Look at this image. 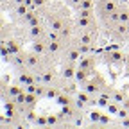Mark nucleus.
Returning <instances> with one entry per match:
<instances>
[{"label": "nucleus", "instance_id": "1", "mask_svg": "<svg viewBox=\"0 0 129 129\" xmlns=\"http://www.w3.org/2000/svg\"><path fill=\"white\" fill-rule=\"evenodd\" d=\"M40 32H41V29H40V27H34V29H32V34H34V36H36V34H40Z\"/></svg>", "mask_w": 129, "mask_h": 129}, {"label": "nucleus", "instance_id": "2", "mask_svg": "<svg viewBox=\"0 0 129 129\" xmlns=\"http://www.w3.org/2000/svg\"><path fill=\"white\" fill-rule=\"evenodd\" d=\"M34 48H36V50H38V52H41V50H43V45H40V43H36V45H34Z\"/></svg>", "mask_w": 129, "mask_h": 129}, {"label": "nucleus", "instance_id": "3", "mask_svg": "<svg viewBox=\"0 0 129 129\" xmlns=\"http://www.w3.org/2000/svg\"><path fill=\"white\" fill-rule=\"evenodd\" d=\"M91 118H93V120H99L101 117H99V113H97V111H95V113H91Z\"/></svg>", "mask_w": 129, "mask_h": 129}, {"label": "nucleus", "instance_id": "4", "mask_svg": "<svg viewBox=\"0 0 129 129\" xmlns=\"http://www.w3.org/2000/svg\"><path fill=\"white\" fill-rule=\"evenodd\" d=\"M59 102H61V104H68V99H64V97H59Z\"/></svg>", "mask_w": 129, "mask_h": 129}, {"label": "nucleus", "instance_id": "5", "mask_svg": "<svg viewBox=\"0 0 129 129\" xmlns=\"http://www.w3.org/2000/svg\"><path fill=\"white\" fill-rule=\"evenodd\" d=\"M48 48H50V50H57V43H50V47H48Z\"/></svg>", "mask_w": 129, "mask_h": 129}, {"label": "nucleus", "instance_id": "6", "mask_svg": "<svg viewBox=\"0 0 129 129\" xmlns=\"http://www.w3.org/2000/svg\"><path fill=\"white\" fill-rule=\"evenodd\" d=\"M64 75L70 77V75H72V68H67V70H64Z\"/></svg>", "mask_w": 129, "mask_h": 129}, {"label": "nucleus", "instance_id": "7", "mask_svg": "<svg viewBox=\"0 0 129 129\" xmlns=\"http://www.w3.org/2000/svg\"><path fill=\"white\" fill-rule=\"evenodd\" d=\"M83 7H90V0H83Z\"/></svg>", "mask_w": 129, "mask_h": 129}, {"label": "nucleus", "instance_id": "8", "mask_svg": "<svg viewBox=\"0 0 129 129\" xmlns=\"http://www.w3.org/2000/svg\"><path fill=\"white\" fill-rule=\"evenodd\" d=\"M25 101H27V102H32V101H34V97L29 95V97H25Z\"/></svg>", "mask_w": 129, "mask_h": 129}, {"label": "nucleus", "instance_id": "9", "mask_svg": "<svg viewBox=\"0 0 129 129\" xmlns=\"http://www.w3.org/2000/svg\"><path fill=\"white\" fill-rule=\"evenodd\" d=\"M29 63H30V64H34V63H36V57H34V56H30V59H29Z\"/></svg>", "mask_w": 129, "mask_h": 129}, {"label": "nucleus", "instance_id": "10", "mask_svg": "<svg viewBox=\"0 0 129 129\" xmlns=\"http://www.w3.org/2000/svg\"><path fill=\"white\" fill-rule=\"evenodd\" d=\"M18 13L20 14H25V7H18Z\"/></svg>", "mask_w": 129, "mask_h": 129}, {"label": "nucleus", "instance_id": "11", "mask_svg": "<svg viewBox=\"0 0 129 129\" xmlns=\"http://www.w3.org/2000/svg\"><path fill=\"white\" fill-rule=\"evenodd\" d=\"M70 59H77V52H72L70 54Z\"/></svg>", "mask_w": 129, "mask_h": 129}]
</instances>
